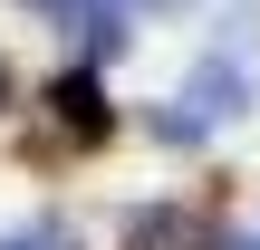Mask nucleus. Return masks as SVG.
I'll return each mask as SVG.
<instances>
[{"instance_id":"1","label":"nucleus","mask_w":260,"mask_h":250,"mask_svg":"<svg viewBox=\"0 0 260 250\" xmlns=\"http://www.w3.org/2000/svg\"><path fill=\"white\" fill-rule=\"evenodd\" d=\"M0 250H58V231H48V222H29V231H0Z\"/></svg>"},{"instance_id":"2","label":"nucleus","mask_w":260,"mask_h":250,"mask_svg":"<svg viewBox=\"0 0 260 250\" xmlns=\"http://www.w3.org/2000/svg\"><path fill=\"white\" fill-rule=\"evenodd\" d=\"M0 96H10V67H0Z\"/></svg>"}]
</instances>
